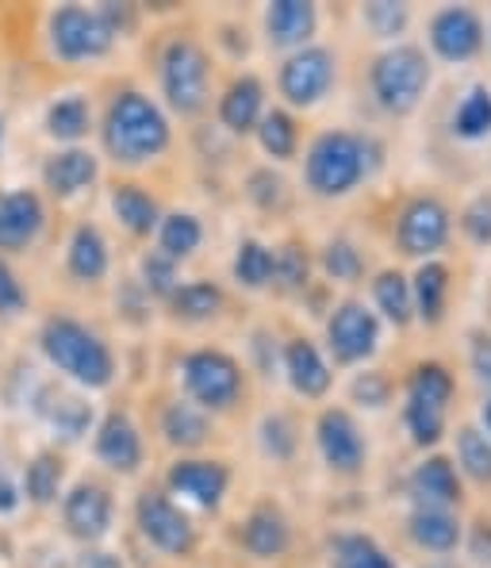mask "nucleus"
<instances>
[{"instance_id":"nucleus-57","label":"nucleus","mask_w":491,"mask_h":568,"mask_svg":"<svg viewBox=\"0 0 491 568\" xmlns=\"http://www.w3.org/2000/svg\"><path fill=\"white\" fill-rule=\"evenodd\" d=\"M484 58H491V12H488V50H484Z\"/></svg>"},{"instance_id":"nucleus-24","label":"nucleus","mask_w":491,"mask_h":568,"mask_svg":"<svg viewBox=\"0 0 491 568\" xmlns=\"http://www.w3.org/2000/svg\"><path fill=\"white\" fill-rule=\"evenodd\" d=\"M62 519H65V530H70L78 541H100V538H108V534H112V523H115L112 491H108L104 484L81 480L78 488H73L70 496H65Z\"/></svg>"},{"instance_id":"nucleus-48","label":"nucleus","mask_w":491,"mask_h":568,"mask_svg":"<svg viewBox=\"0 0 491 568\" xmlns=\"http://www.w3.org/2000/svg\"><path fill=\"white\" fill-rule=\"evenodd\" d=\"M23 491L35 504H54L58 491H62V462L54 454H39L23 473Z\"/></svg>"},{"instance_id":"nucleus-35","label":"nucleus","mask_w":491,"mask_h":568,"mask_svg":"<svg viewBox=\"0 0 491 568\" xmlns=\"http://www.w3.org/2000/svg\"><path fill=\"white\" fill-rule=\"evenodd\" d=\"M254 139L262 146V154L277 165H288L299 158V146H304V131H299V120L296 112L288 108H269L262 115V123L254 128Z\"/></svg>"},{"instance_id":"nucleus-23","label":"nucleus","mask_w":491,"mask_h":568,"mask_svg":"<svg viewBox=\"0 0 491 568\" xmlns=\"http://www.w3.org/2000/svg\"><path fill=\"white\" fill-rule=\"evenodd\" d=\"M365 304L377 312L385 331L407 334L415 331V307H411V277L403 265H380L365 281Z\"/></svg>"},{"instance_id":"nucleus-45","label":"nucleus","mask_w":491,"mask_h":568,"mask_svg":"<svg viewBox=\"0 0 491 568\" xmlns=\"http://www.w3.org/2000/svg\"><path fill=\"white\" fill-rule=\"evenodd\" d=\"M257 446L269 462L288 465L299 454V426L285 412H269L257 423Z\"/></svg>"},{"instance_id":"nucleus-14","label":"nucleus","mask_w":491,"mask_h":568,"mask_svg":"<svg viewBox=\"0 0 491 568\" xmlns=\"http://www.w3.org/2000/svg\"><path fill=\"white\" fill-rule=\"evenodd\" d=\"M407 507H434V511H464L469 504V488L457 476L453 462H449L446 449L434 454H419L407 465L403 480H399Z\"/></svg>"},{"instance_id":"nucleus-51","label":"nucleus","mask_w":491,"mask_h":568,"mask_svg":"<svg viewBox=\"0 0 491 568\" xmlns=\"http://www.w3.org/2000/svg\"><path fill=\"white\" fill-rule=\"evenodd\" d=\"M249 349H254L262 377H277V369H280V346H277V338H273L269 331H254V338H249Z\"/></svg>"},{"instance_id":"nucleus-12","label":"nucleus","mask_w":491,"mask_h":568,"mask_svg":"<svg viewBox=\"0 0 491 568\" xmlns=\"http://www.w3.org/2000/svg\"><path fill=\"white\" fill-rule=\"evenodd\" d=\"M315 454H319L323 469L338 480H361L372 465V438L365 419H357L349 407L330 404L315 415L311 426Z\"/></svg>"},{"instance_id":"nucleus-18","label":"nucleus","mask_w":491,"mask_h":568,"mask_svg":"<svg viewBox=\"0 0 491 568\" xmlns=\"http://www.w3.org/2000/svg\"><path fill=\"white\" fill-rule=\"evenodd\" d=\"M411 277V307H415V327L438 334L453 320V292H457V270L449 257L434 262H419L407 270Z\"/></svg>"},{"instance_id":"nucleus-47","label":"nucleus","mask_w":491,"mask_h":568,"mask_svg":"<svg viewBox=\"0 0 491 568\" xmlns=\"http://www.w3.org/2000/svg\"><path fill=\"white\" fill-rule=\"evenodd\" d=\"M246 196L257 212H285L288 200H293V189H288V181L280 173H273V165H265V170H254L246 178Z\"/></svg>"},{"instance_id":"nucleus-6","label":"nucleus","mask_w":491,"mask_h":568,"mask_svg":"<svg viewBox=\"0 0 491 568\" xmlns=\"http://www.w3.org/2000/svg\"><path fill=\"white\" fill-rule=\"evenodd\" d=\"M385 338V323L377 320V312L357 292L335 300L327 320H323V354L335 365V373H354L365 369V365H377Z\"/></svg>"},{"instance_id":"nucleus-26","label":"nucleus","mask_w":491,"mask_h":568,"mask_svg":"<svg viewBox=\"0 0 491 568\" xmlns=\"http://www.w3.org/2000/svg\"><path fill=\"white\" fill-rule=\"evenodd\" d=\"M446 454L453 462L457 476L464 480V488L491 491V438L480 430L472 419L453 423L446 438Z\"/></svg>"},{"instance_id":"nucleus-4","label":"nucleus","mask_w":491,"mask_h":568,"mask_svg":"<svg viewBox=\"0 0 491 568\" xmlns=\"http://www.w3.org/2000/svg\"><path fill=\"white\" fill-rule=\"evenodd\" d=\"M100 139H104V150L115 165L139 170V165L157 162L173 146V128L165 108L150 93H143V89H120L104 112Z\"/></svg>"},{"instance_id":"nucleus-58","label":"nucleus","mask_w":491,"mask_h":568,"mask_svg":"<svg viewBox=\"0 0 491 568\" xmlns=\"http://www.w3.org/2000/svg\"><path fill=\"white\" fill-rule=\"evenodd\" d=\"M488 162H491V154H488Z\"/></svg>"},{"instance_id":"nucleus-22","label":"nucleus","mask_w":491,"mask_h":568,"mask_svg":"<svg viewBox=\"0 0 491 568\" xmlns=\"http://www.w3.org/2000/svg\"><path fill=\"white\" fill-rule=\"evenodd\" d=\"M238 546H243L254 561H280V557H288L296 546L293 519H288L277 504H269V499L254 504L246 511L243 526H238Z\"/></svg>"},{"instance_id":"nucleus-33","label":"nucleus","mask_w":491,"mask_h":568,"mask_svg":"<svg viewBox=\"0 0 491 568\" xmlns=\"http://www.w3.org/2000/svg\"><path fill=\"white\" fill-rule=\"evenodd\" d=\"M327 561H330V568H403L392 549H388L385 541L369 530L330 534Z\"/></svg>"},{"instance_id":"nucleus-46","label":"nucleus","mask_w":491,"mask_h":568,"mask_svg":"<svg viewBox=\"0 0 491 568\" xmlns=\"http://www.w3.org/2000/svg\"><path fill=\"white\" fill-rule=\"evenodd\" d=\"M461 369L480 388V396L491 392V327H469L461 338Z\"/></svg>"},{"instance_id":"nucleus-54","label":"nucleus","mask_w":491,"mask_h":568,"mask_svg":"<svg viewBox=\"0 0 491 568\" xmlns=\"http://www.w3.org/2000/svg\"><path fill=\"white\" fill-rule=\"evenodd\" d=\"M472 423H477L480 430H484L488 438H491V392H484V396H480V404H477V415H472Z\"/></svg>"},{"instance_id":"nucleus-19","label":"nucleus","mask_w":491,"mask_h":568,"mask_svg":"<svg viewBox=\"0 0 491 568\" xmlns=\"http://www.w3.org/2000/svg\"><path fill=\"white\" fill-rule=\"evenodd\" d=\"M464 511H434V507H403L399 538L415 557H461Z\"/></svg>"},{"instance_id":"nucleus-30","label":"nucleus","mask_w":491,"mask_h":568,"mask_svg":"<svg viewBox=\"0 0 491 568\" xmlns=\"http://www.w3.org/2000/svg\"><path fill=\"white\" fill-rule=\"evenodd\" d=\"M157 430H162V442L181 454H196L212 442L215 434V419L207 412H200L196 404H188L185 396L170 399L162 407V419H157Z\"/></svg>"},{"instance_id":"nucleus-49","label":"nucleus","mask_w":491,"mask_h":568,"mask_svg":"<svg viewBox=\"0 0 491 568\" xmlns=\"http://www.w3.org/2000/svg\"><path fill=\"white\" fill-rule=\"evenodd\" d=\"M139 277H143V288L150 296L170 304V296L181 288V265L170 262L165 254H157V250H150V254H143V262H139Z\"/></svg>"},{"instance_id":"nucleus-38","label":"nucleus","mask_w":491,"mask_h":568,"mask_svg":"<svg viewBox=\"0 0 491 568\" xmlns=\"http://www.w3.org/2000/svg\"><path fill=\"white\" fill-rule=\"evenodd\" d=\"M70 273L81 284H96L108 277V265H112V254H108V239L100 235V227L93 223H81L70 239V257H65Z\"/></svg>"},{"instance_id":"nucleus-2","label":"nucleus","mask_w":491,"mask_h":568,"mask_svg":"<svg viewBox=\"0 0 491 568\" xmlns=\"http://www.w3.org/2000/svg\"><path fill=\"white\" fill-rule=\"evenodd\" d=\"M457 399H461V377L457 365L446 357H419L407 365L399 377V430L415 454H434L446 449V438L453 430Z\"/></svg>"},{"instance_id":"nucleus-37","label":"nucleus","mask_w":491,"mask_h":568,"mask_svg":"<svg viewBox=\"0 0 491 568\" xmlns=\"http://www.w3.org/2000/svg\"><path fill=\"white\" fill-rule=\"evenodd\" d=\"M315 277V257L304 242H280L273 246V292L280 296H307Z\"/></svg>"},{"instance_id":"nucleus-17","label":"nucleus","mask_w":491,"mask_h":568,"mask_svg":"<svg viewBox=\"0 0 491 568\" xmlns=\"http://www.w3.org/2000/svg\"><path fill=\"white\" fill-rule=\"evenodd\" d=\"M442 131L449 146L464 154H491V81L469 78L453 93L442 115Z\"/></svg>"},{"instance_id":"nucleus-15","label":"nucleus","mask_w":491,"mask_h":568,"mask_svg":"<svg viewBox=\"0 0 491 568\" xmlns=\"http://www.w3.org/2000/svg\"><path fill=\"white\" fill-rule=\"evenodd\" d=\"M47 31H50V50L62 62H96V58L112 54L115 47V36L104 23V16H100V8H81V4L58 8V12H50Z\"/></svg>"},{"instance_id":"nucleus-29","label":"nucleus","mask_w":491,"mask_h":568,"mask_svg":"<svg viewBox=\"0 0 491 568\" xmlns=\"http://www.w3.org/2000/svg\"><path fill=\"white\" fill-rule=\"evenodd\" d=\"M399 404V377H392L380 365H365V369H354L346 381V404L357 419H377V415L396 412Z\"/></svg>"},{"instance_id":"nucleus-5","label":"nucleus","mask_w":491,"mask_h":568,"mask_svg":"<svg viewBox=\"0 0 491 568\" xmlns=\"http://www.w3.org/2000/svg\"><path fill=\"white\" fill-rule=\"evenodd\" d=\"M457 242L453 231V204L434 189H415L399 196L392 223H388V246L399 262L419 265L434 262V257H449Z\"/></svg>"},{"instance_id":"nucleus-3","label":"nucleus","mask_w":491,"mask_h":568,"mask_svg":"<svg viewBox=\"0 0 491 568\" xmlns=\"http://www.w3.org/2000/svg\"><path fill=\"white\" fill-rule=\"evenodd\" d=\"M438 85V65L427 58L419 39L380 47L365 62V97L372 112L392 123H411L427 108Z\"/></svg>"},{"instance_id":"nucleus-31","label":"nucleus","mask_w":491,"mask_h":568,"mask_svg":"<svg viewBox=\"0 0 491 568\" xmlns=\"http://www.w3.org/2000/svg\"><path fill=\"white\" fill-rule=\"evenodd\" d=\"M357 23H361V31L380 50V47L407 43L411 31L419 28V12L407 0H369V4L357 8Z\"/></svg>"},{"instance_id":"nucleus-36","label":"nucleus","mask_w":491,"mask_h":568,"mask_svg":"<svg viewBox=\"0 0 491 568\" xmlns=\"http://www.w3.org/2000/svg\"><path fill=\"white\" fill-rule=\"evenodd\" d=\"M112 212H115V220H120V227L135 239L154 235L157 223H162V215H165L162 204H157L143 185H135V181L112 189Z\"/></svg>"},{"instance_id":"nucleus-25","label":"nucleus","mask_w":491,"mask_h":568,"mask_svg":"<svg viewBox=\"0 0 491 568\" xmlns=\"http://www.w3.org/2000/svg\"><path fill=\"white\" fill-rule=\"evenodd\" d=\"M96 457L120 476H135L146 462V442L127 412H112L96 430Z\"/></svg>"},{"instance_id":"nucleus-13","label":"nucleus","mask_w":491,"mask_h":568,"mask_svg":"<svg viewBox=\"0 0 491 568\" xmlns=\"http://www.w3.org/2000/svg\"><path fill=\"white\" fill-rule=\"evenodd\" d=\"M135 523L139 534L165 557H193L200 530L193 523V515L177 504L165 488H146L135 504Z\"/></svg>"},{"instance_id":"nucleus-50","label":"nucleus","mask_w":491,"mask_h":568,"mask_svg":"<svg viewBox=\"0 0 491 568\" xmlns=\"http://www.w3.org/2000/svg\"><path fill=\"white\" fill-rule=\"evenodd\" d=\"M461 557H469L477 568H491V519L477 523H464V546H461Z\"/></svg>"},{"instance_id":"nucleus-56","label":"nucleus","mask_w":491,"mask_h":568,"mask_svg":"<svg viewBox=\"0 0 491 568\" xmlns=\"http://www.w3.org/2000/svg\"><path fill=\"white\" fill-rule=\"evenodd\" d=\"M16 504H20V491L12 488V484L0 476V515H8V511H16Z\"/></svg>"},{"instance_id":"nucleus-40","label":"nucleus","mask_w":491,"mask_h":568,"mask_svg":"<svg viewBox=\"0 0 491 568\" xmlns=\"http://www.w3.org/2000/svg\"><path fill=\"white\" fill-rule=\"evenodd\" d=\"M453 231L457 242H464L477 254H488L491 250V185L477 189L453 207Z\"/></svg>"},{"instance_id":"nucleus-52","label":"nucleus","mask_w":491,"mask_h":568,"mask_svg":"<svg viewBox=\"0 0 491 568\" xmlns=\"http://www.w3.org/2000/svg\"><path fill=\"white\" fill-rule=\"evenodd\" d=\"M23 307H28V292L20 288L16 273L0 262V315H16V312H23Z\"/></svg>"},{"instance_id":"nucleus-39","label":"nucleus","mask_w":491,"mask_h":568,"mask_svg":"<svg viewBox=\"0 0 491 568\" xmlns=\"http://www.w3.org/2000/svg\"><path fill=\"white\" fill-rule=\"evenodd\" d=\"M154 239H157V254L185 265L188 257L204 246V223H200L196 212H170V215H162Z\"/></svg>"},{"instance_id":"nucleus-42","label":"nucleus","mask_w":491,"mask_h":568,"mask_svg":"<svg viewBox=\"0 0 491 568\" xmlns=\"http://www.w3.org/2000/svg\"><path fill=\"white\" fill-rule=\"evenodd\" d=\"M231 277L246 292H265L273 284V246L262 239H243L231 262Z\"/></svg>"},{"instance_id":"nucleus-32","label":"nucleus","mask_w":491,"mask_h":568,"mask_svg":"<svg viewBox=\"0 0 491 568\" xmlns=\"http://www.w3.org/2000/svg\"><path fill=\"white\" fill-rule=\"evenodd\" d=\"M315 270L327 277V284H342V288H354V284L369 281V250L349 235H330L315 254Z\"/></svg>"},{"instance_id":"nucleus-10","label":"nucleus","mask_w":491,"mask_h":568,"mask_svg":"<svg viewBox=\"0 0 491 568\" xmlns=\"http://www.w3.org/2000/svg\"><path fill=\"white\" fill-rule=\"evenodd\" d=\"M177 377L188 404H196L212 419L215 415H231L246 399V369L227 349H215V346L188 349L177 362Z\"/></svg>"},{"instance_id":"nucleus-55","label":"nucleus","mask_w":491,"mask_h":568,"mask_svg":"<svg viewBox=\"0 0 491 568\" xmlns=\"http://www.w3.org/2000/svg\"><path fill=\"white\" fill-rule=\"evenodd\" d=\"M411 568H469L461 557H419Z\"/></svg>"},{"instance_id":"nucleus-8","label":"nucleus","mask_w":491,"mask_h":568,"mask_svg":"<svg viewBox=\"0 0 491 568\" xmlns=\"http://www.w3.org/2000/svg\"><path fill=\"white\" fill-rule=\"evenodd\" d=\"M39 342H43L47 362L54 365L58 373H65L73 384H81V388L100 392L115 381L112 346H108L93 327H85V323L58 315V320H50L43 327V338Z\"/></svg>"},{"instance_id":"nucleus-27","label":"nucleus","mask_w":491,"mask_h":568,"mask_svg":"<svg viewBox=\"0 0 491 568\" xmlns=\"http://www.w3.org/2000/svg\"><path fill=\"white\" fill-rule=\"evenodd\" d=\"M43 200L28 189H16V192H0V250L8 254H20L28 250L31 242L43 235Z\"/></svg>"},{"instance_id":"nucleus-7","label":"nucleus","mask_w":491,"mask_h":568,"mask_svg":"<svg viewBox=\"0 0 491 568\" xmlns=\"http://www.w3.org/2000/svg\"><path fill=\"white\" fill-rule=\"evenodd\" d=\"M419 47L438 70H469L488 50V16L477 4H438L419 16Z\"/></svg>"},{"instance_id":"nucleus-34","label":"nucleus","mask_w":491,"mask_h":568,"mask_svg":"<svg viewBox=\"0 0 491 568\" xmlns=\"http://www.w3.org/2000/svg\"><path fill=\"white\" fill-rule=\"evenodd\" d=\"M100 178V162L93 150H81V146H70L62 154H54L50 162L43 165V181L54 196L70 200V196H81L85 189H93V181Z\"/></svg>"},{"instance_id":"nucleus-43","label":"nucleus","mask_w":491,"mask_h":568,"mask_svg":"<svg viewBox=\"0 0 491 568\" xmlns=\"http://www.w3.org/2000/svg\"><path fill=\"white\" fill-rule=\"evenodd\" d=\"M43 399L47 404H39V412H43V419L54 426L65 442L85 438L89 426H93V407H89L85 399L65 396V392H43Z\"/></svg>"},{"instance_id":"nucleus-41","label":"nucleus","mask_w":491,"mask_h":568,"mask_svg":"<svg viewBox=\"0 0 491 568\" xmlns=\"http://www.w3.org/2000/svg\"><path fill=\"white\" fill-rule=\"evenodd\" d=\"M223 304H227V296L212 281H185L170 296V312L177 323H212L219 320Z\"/></svg>"},{"instance_id":"nucleus-28","label":"nucleus","mask_w":491,"mask_h":568,"mask_svg":"<svg viewBox=\"0 0 491 568\" xmlns=\"http://www.w3.org/2000/svg\"><path fill=\"white\" fill-rule=\"evenodd\" d=\"M269 112L265 104V81L254 73H238L227 89H223L215 115H219V128L227 135H254V128L262 123V115Z\"/></svg>"},{"instance_id":"nucleus-11","label":"nucleus","mask_w":491,"mask_h":568,"mask_svg":"<svg viewBox=\"0 0 491 568\" xmlns=\"http://www.w3.org/2000/svg\"><path fill=\"white\" fill-rule=\"evenodd\" d=\"M342 85V54L327 43H311L285 54L277 70V93L288 112H315Z\"/></svg>"},{"instance_id":"nucleus-53","label":"nucleus","mask_w":491,"mask_h":568,"mask_svg":"<svg viewBox=\"0 0 491 568\" xmlns=\"http://www.w3.org/2000/svg\"><path fill=\"white\" fill-rule=\"evenodd\" d=\"M81 568H127L115 554H104V549H93V554L81 557Z\"/></svg>"},{"instance_id":"nucleus-9","label":"nucleus","mask_w":491,"mask_h":568,"mask_svg":"<svg viewBox=\"0 0 491 568\" xmlns=\"http://www.w3.org/2000/svg\"><path fill=\"white\" fill-rule=\"evenodd\" d=\"M157 85L173 115L196 120L212 104V54L193 36H173L157 54Z\"/></svg>"},{"instance_id":"nucleus-16","label":"nucleus","mask_w":491,"mask_h":568,"mask_svg":"<svg viewBox=\"0 0 491 568\" xmlns=\"http://www.w3.org/2000/svg\"><path fill=\"white\" fill-rule=\"evenodd\" d=\"M231 473L227 462L219 457H177L165 473V491L177 499L181 507H193V511H204V515H215L231 496Z\"/></svg>"},{"instance_id":"nucleus-1","label":"nucleus","mask_w":491,"mask_h":568,"mask_svg":"<svg viewBox=\"0 0 491 568\" xmlns=\"http://www.w3.org/2000/svg\"><path fill=\"white\" fill-rule=\"evenodd\" d=\"M388 165V142L377 131L361 128H323L304 146L299 181L319 204H342L365 192Z\"/></svg>"},{"instance_id":"nucleus-21","label":"nucleus","mask_w":491,"mask_h":568,"mask_svg":"<svg viewBox=\"0 0 491 568\" xmlns=\"http://www.w3.org/2000/svg\"><path fill=\"white\" fill-rule=\"evenodd\" d=\"M319 23L323 12L311 0H269L262 8V36L269 50H304L311 43H319Z\"/></svg>"},{"instance_id":"nucleus-44","label":"nucleus","mask_w":491,"mask_h":568,"mask_svg":"<svg viewBox=\"0 0 491 568\" xmlns=\"http://www.w3.org/2000/svg\"><path fill=\"white\" fill-rule=\"evenodd\" d=\"M93 131V108L81 93L58 97L47 112V135L58 142H81Z\"/></svg>"},{"instance_id":"nucleus-20","label":"nucleus","mask_w":491,"mask_h":568,"mask_svg":"<svg viewBox=\"0 0 491 568\" xmlns=\"http://www.w3.org/2000/svg\"><path fill=\"white\" fill-rule=\"evenodd\" d=\"M280 377L288 381V388L307 404H323L335 392V365L327 362L323 346L307 334H293L280 342Z\"/></svg>"}]
</instances>
